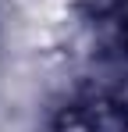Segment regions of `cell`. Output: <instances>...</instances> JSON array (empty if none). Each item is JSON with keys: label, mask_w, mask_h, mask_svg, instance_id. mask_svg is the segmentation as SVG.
<instances>
[{"label": "cell", "mask_w": 128, "mask_h": 132, "mask_svg": "<svg viewBox=\"0 0 128 132\" xmlns=\"http://www.w3.org/2000/svg\"><path fill=\"white\" fill-rule=\"evenodd\" d=\"M93 25L110 54L128 57V0H93Z\"/></svg>", "instance_id": "cell-1"}]
</instances>
